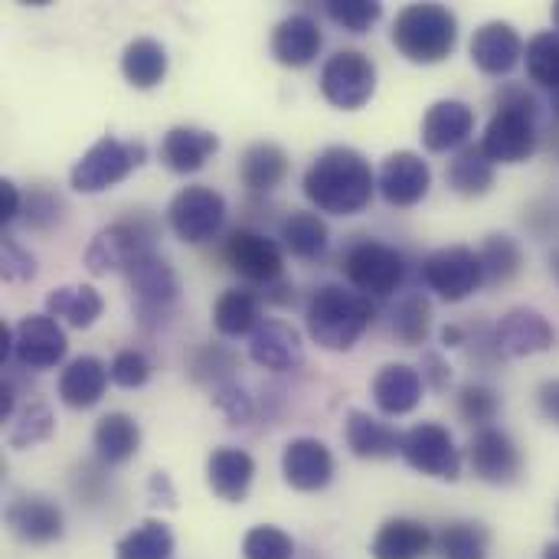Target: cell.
<instances>
[{"mask_svg": "<svg viewBox=\"0 0 559 559\" xmlns=\"http://www.w3.org/2000/svg\"><path fill=\"white\" fill-rule=\"evenodd\" d=\"M213 406H216L233 426H242V423H249V419L255 416L252 396H249L236 380H229V383H223V386L213 390Z\"/></svg>", "mask_w": 559, "mask_h": 559, "instance_id": "obj_49", "label": "cell"}, {"mask_svg": "<svg viewBox=\"0 0 559 559\" xmlns=\"http://www.w3.org/2000/svg\"><path fill=\"white\" fill-rule=\"evenodd\" d=\"M92 445L102 465H124L141 449V426L128 413H108L92 432Z\"/></svg>", "mask_w": 559, "mask_h": 559, "instance_id": "obj_29", "label": "cell"}, {"mask_svg": "<svg viewBox=\"0 0 559 559\" xmlns=\"http://www.w3.org/2000/svg\"><path fill=\"white\" fill-rule=\"evenodd\" d=\"M442 559H488V531L481 524H449L439 537Z\"/></svg>", "mask_w": 559, "mask_h": 559, "instance_id": "obj_42", "label": "cell"}, {"mask_svg": "<svg viewBox=\"0 0 559 559\" xmlns=\"http://www.w3.org/2000/svg\"><path fill=\"white\" fill-rule=\"evenodd\" d=\"M475 131V108L459 98H442L429 105L423 118V144L432 154H445L462 147Z\"/></svg>", "mask_w": 559, "mask_h": 559, "instance_id": "obj_20", "label": "cell"}, {"mask_svg": "<svg viewBox=\"0 0 559 559\" xmlns=\"http://www.w3.org/2000/svg\"><path fill=\"white\" fill-rule=\"evenodd\" d=\"M429 187H432V170L416 151H393L377 174V190L390 206H403V210L416 206L426 200Z\"/></svg>", "mask_w": 559, "mask_h": 559, "instance_id": "obj_14", "label": "cell"}, {"mask_svg": "<svg viewBox=\"0 0 559 559\" xmlns=\"http://www.w3.org/2000/svg\"><path fill=\"white\" fill-rule=\"evenodd\" d=\"M108 377L111 373L98 357H75L59 373V400L69 409H92L105 396Z\"/></svg>", "mask_w": 559, "mask_h": 559, "instance_id": "obj_28", "label": "cell"}, {"mask_svg": "<svg viewBox=\"0 0 559 559\" xmlns=\"http://www.w3.org/2000/svg\"><path fill=\"white\" fill-rule=\"evenodd\" d=\"M108 373H111V383L115 386L138 390V386H144L151 380V360L141 350H121V354H115Z\"/></svg>", "mask_w": 559, "mask_h": 559, "instance_id": "obj_48", "label": "cell"}, {"mask_svg": "<svg viewBox=\"0 0 559 559\" xmlns=\"http://www.w3.org/2000/svg\"><path fill=\"white\" fill-rule=\"evenodd\" d=\"M459 16L445 3H409L393 20V46L416 66H436L455 52Z\"/></svg>", "mask_w": 559, "mask_h": 559, "instance_id": "obj_3", "label": "cell"}, {"mask_svg": "<svg viewBox=\"0 0 559 559\" xmlns=\"http://www.w3.org/2000/svg\"><path fill=\"white\" fill-rule=\"evenodd\" d=\"M478 259H481V269H485V282H488V285H504V282H511V278L521 272V265H524V252H521L518 239L508 236V233H491V236L485 239Z\"/></svg>", "mask_w": 559, "mask_h": 559, "instance_id": "obj_37", "label": "cell"}, {"mask_svg": "<svg viewBox=\"0 0 559 559\" xmlns=\"http://www.w3.org/2000/svg\"><path fill=\"white\" fill-rule=\"evenodd\" d=\"M23 216L26 226L36 233H49L59 219H62V200L59 193H52L49 187H33L23 200Z\"/></svg>", "mask_w": 559, "mask_h": 559, "instance_id": "obj_47", "label": "cell"}, {"mask_svg": "<svg viewBox=\"0 0 559 559\" xmlns=\"http://www.w3.org/2000/svg\"><path fill=\"white\" fill-rule=\"evenodd\" d=\"M347 445L357 459H396L403 455V432L373 419L364 409H350L344 423Z\"/></svg>", "mask_w": 559, "mask_h": 559, "instance_id": "obj_27", "label": "cell"}, {"mask_svg": "<svg viewBox=\"0 0 559 559\" xmlns=\"http://www.w3.org/2000/svg\"><path fill=\"white\" fill-rule=\"evenodd\" d=\"M167 223H170L177 239H183L190 246H200V242L213 239L223 229L226 200H223V193H216L206 183L183 187L167 206Z\"/></svg>", "mask_w": 559, "mask_h": 559, "instance_id": "obj_9", "label": "cell"}, {"mask_svg": "<svg viewBox=\"0 0 559 559\" xmlns=\"http://www.w3.org/2000/svg\"><path fill=\"white\" fill-rule=\"evenodd\" d=\"M305 197L314 203V210L331 216H354L370 206L377 177L370 160L344 144H334L321 151L311 167L305 170Z\"/></svg>", "mask_w": 559, "mask_h": 559, "instance_id": "obj_1", "label": "cell"}, {"mask_svg": "<svg viewBox=\"0 0 559 559\" xmlns=\"http://www.w3.org/2000/svg\"><path fill=\"white\" fill-rule=\"evenodd\" d=\"M403 462L439 481H455L462 475V452L455 449L452 432L439 423H419L403 432Z\"/></svg>", "mask_w": 559, "mask_h": 559, "instance_id": "obj_10", "label": "cell"}, {"mask_svg": "<svg viewBox=\"0 0 559 559\" xmlns=\"http://www.w3.org/2000/svg\"><path fill=\"white\" fill-rule=\"evenodd\" d=\"M423 282L429 292H436L442 301L459 305L468 295H475L485 285V269L475 249L468 246H445L426 255L423 262Z\"/></svg>", "mask_w": 559, "mask_h": 559, "instance_id": "obj_8", "label": "cell"}, {"mask_svg": "<svg viewBox=\"0 0 559 559\" xmlns=\"http://www.w3.org/2000/svg\"><path fill=\"white\" fill-rule=\"evenodd\" d=\"M442 344H445V347H462V344H468V341H465V331H462L459 324H449V328L442 331Z\"/></svg>", "mask_w": 559, "mask_h": 559, "instance_id": "obj_56", "label": "cell"}, {"mask_svg": "<svg viewBox=\"0 0 559 559\" xmlns=\"http://www.w3.org/2000/svg\"><path fill=\"white\" fill-rule=\"evenodd\" d=\"M321 92L334 108L357 111L377 92V66L360 49H337L321 69Z\"/></svg>", "mask_w": 559, "mask_h": 559, "instance_id": "obj_7", "label": "cell"}, {"mask_svg": "<svg viewBox=\"0 0 559 559\" xmlns=\"http://www.w3.org/2000/svg\"><path fill=\"white\" fill-rule=\"evenodd\" d=\"M102 295L92 285H62L49 292L46 298V314L56 321H66L72 328H92L102 318Z\"/></svg>", "mask_w": 559, "mask_h": 559, "instance_id": "obj_33", "label": "cell"}, {"mask_svg": "<svg viewBox=\"0 0 559 559\" xmlns=\"http://www.w3.org/2000/svg\"><path fill=\"white\" fill-rule=\"evenodd\" d=\"M0 272L7 282H29V278H36V259L16 239H3L0 242Z\"/></svg>", "mask_w": 559, "mask_h": 559, "instance_id": "obj_50", "label": "cell"}, {"mask_svg": "<svg viewBox=\"0 0 559 559\" xmlns=\"http://www.w3.org/2000/svg\"><path fill=\"white\" fill-rule=\"evenodd\" d=\"M449 183L459 197H485L495 183V164L481 151V144H465L449 164Z\"/></svg>", "mask_w": 559, "mask_h": 559, "instance_id": "obj_36", "label": "cell"}, {"mask_svg": "<svg viewBox=\"0 0 559 559\" xmlns=\"http://www.w3.org/2000/svg\"><path fill=\"white\" fill-rule=\"evenodd\" d=\"M501 409V396L485 386V383H468L459 390V416L468 423V426H478V429H488V423H495Z\"/></svg>", "mask_w": 559, "mask_h": 559, "instance_id": "obj_44", "label": "cell"}, {"mask_svg": "<svg viewBox=\"0 0 559 559\" xmlns=\"http://www.w3.org/2000/svg\"><path fill=\"white\" fill-rule=\"evenodd\" d=\"M554 341H557L554 324L534 308H511L495 328V344H498L501 357L544 354L554 347Z\"/></svg>", "mask_w": 559, "mask_h": 559, "instance_id": "obj_17", "label": "cell"}, {"mask_svg": "<svg viewBox=\"0 0 559 559\" xmlns=\"http://www.w3.org/2000/svg\"><path fill=\"white\" fill-rule=\"evenodd\" d=\"M69 350L66 331L49 314H26L13 328V357L26 370H52Z\"/></svg>", "mask_w": 559, "mask_h": 559, "instance_id": "obj_13", "label": "cell"}, {"mask_svg": "<svg viewBox=\"0 0 559 559\" xmlns=\"http://www.w3.org/2000/svg\"><path fill=\"white\" fill-rule=\"evenodd\" d=\"M121 72L134 88H157L167 75V49L151 36H138L121 52Z\"/></svg>", "mask_w": 559, "mask_h": 559, "instance_id": "obj_32", "label": "cell"}, {"mask_svg": "<svg viewBox=\"0 0 559 559\" xmlns=\"http://www.w3.org/2000/svg\"><path fill=\"white\" fill-rule=\"evenodd\" d=\"M124 275H128L131 295L138 298L141 314H164L180 298V278L170 269V262L160 259L157 252L141 255Z\"/></svg>", "mask_w": 559, "mask_h": 559, "instance_id": "obj_15", "label": "cell"}, {"mask_svg": "<svg viewBox=\"0 0 559 559\" xmlns=\"http://www.w3.org/2000/svg\"><path fill=\"white\" fill-rule=\"evenodd\" d=\"M16 416V393H13V383L3 380L0 383V423H10Z\"/></svg>", "mask_w": 559, "mask_h": 559, "instance_id": "obj_55", "label": "cell"}, {"mask_svg": "<svg viewBox=\"0 0 559 559\" xmlns=\"http://www.w3.org/2000/svg\"><path fill=\"white\" fill-rule=\"evenodd\" d=\"M537 403H540V413L559 426V380H547L540 390H537Z\"/></svg>", "mask_w": 559, "mask_h": 559, "instance_id": "obj_54", "label": "cell"}, {"mask_svg": "<svg viewBox=\"0 0 559 559\" xmlns=\"http://www.w3.org/2000/svg\"><path fill=\"white\" fill-rule=\"evenodd\" d=\"M373 318H377L373 298H367L357 288L324 285L308 301V334L318 347L334 354L354 350V344L364 337Z\"/></svg>", "mask_w": 559, "mask_h": 559, "instance_id": "obj_2", "label": "cell"}, {"mask_svg": "<svg viewBox=\"0 0 559 559\" xmlns=\"http://www.w3.org/2000/svg\"><path fill=\"white\" fill-rule=\"evenodd\" d=\"M7 527L16 540L33 544V547H46L52 540L62 537V511L49 501V498H16L7 508Z\"/></svg>", "mask_w": 559, "mask_h": 559, "instance_id": "obj_24", "label": "cell"}, {"mask_svg": "<svg viewBox=\"0 0 559 559\" xmlns=\"http://www.w3.org/2000/svg\"><path fill=\"white\" fill-rule=\"evenodd\" d=\"M282 475L295 491H324L334 478V455L321 439H292L282 452Z\"/></svg>", "mask_w": 559, "mask_h": 559, "instance_id": "obj_18", "label": "cell"}, {"mask_svg": "<svg viewBox=\"0 0 559 559\" xmlns=\"http://www.w3.org/2000/svg\"><path fill=\"white\" fill-rule=\"evenodd\" d=\"M242 557L246 559H295V544L285 531L272 524H259L246 534L242 540Z\"/></svg>", "mask_w": 559, "mask_h": 559, "instance_id": "obj_45", "label": "cell"}, {"mask_svg": "<svg viewBox=\"0 0 559 559\" xmlns=\"http://www.w3.org/2000/svg\"><path fill=\"white\" fill-rule=\"evenodd\" d=\"M324 46V36H321V26L314 16L308 13H292L285 16L275 33H272V56L278 66H288V69H305L318 59Z\"/></svg>", "mask_w": 559, "mask_h": 559, "instance_id": "obj_22", "label": "cell"}, {"mask_svg": "<svg viewBox=\"0 0 559 559\" xmlns=\"http://www.w3.org/2000/svg\"><path fill=\"white\" fill-rule=\"evenodd\" d=\"M432 550V534L426 524L413 521V518H393L386 521L377 537L370 554L373 559H423Z\"/></svg>", "mask_w": 559, "mask_h": 559, "instance_id": "obj_30", "label": "cell"}, {"mask_svg": "<svg viewBox=\"0 0 559 559\" xmlns=\"http://www.w3.org/2000/svg\"><path fill=\"white\" fill-rule=\"evenodd\" d=\"M174 534L164 521H144L115 547V559H170Z\"/></svg>", "mask_w": 559, "mask_h": 559, "instance_id": "obj_38", "label": "cell"}, {"mask_svg": "<svg viewBox=\"0 0 559 559\" xmlns=\"http://www.w3.org/2000/svg\"><path fill=\"white\" fill-rule=\"evenodd\" d=\"M426 380L416 367L409 364H386L373 377V403L386 416H406L423 403Z\"/></svg>", "mask_w": 559, "mask_h": 559, "instance_id": "obj_25", "label": "cell"}, {"mask_svg": "<svg viewBox=\"0 0 559 559\" xmlns=\"http://www.w3.org/2000/svg\"><path fill=\"white\" fill-rule=\"evenodd\" d=\"M147 151L141 141H118L111 134L98 138L72 167L69 183L75 193H105L121 183L131 170L144 164Z\"/></svg>", "mask_w": 559, "mask_h": 559, "instance_id": "obj_4", "label": "cell"}, {"mask_svg": "<svg viewBox=\"0 0 559 559\" xmlns=\"http://www.w3.org/2000/svg\"><path fill=\"white\" fill-rule=\"evenodd\" d=\"M550 105H554V115H557V118H559V88H557V92H554V102H550Z\"/></svg>", "mask_w": 559, "mask_h": 559, "instance_id": "obj_58", "label": "cell"}, {"mask_svg": "<svg viewBox=\"0 0 559 559\" xmlns=\"http://www.w3.org/2000/svg\"><path fill=\"white\" fill-rule=\"evenodd\" d=\"M252 478H255V462L242 449L223 445V449H213V455L206 459V481H210L213 495L226 504L246 501Z\"/></svg>", "mask_w": 559, "mask_h": 559, "instance_id": "obj_26", "label": "cell"}, {"mask_svg": "<svg viewBox=\"0 0 559 559\" xmlns=\"http://www.w3.org/2000/svg\"><path fill=\"white\" fill-rule=\"evenodd\" d=\"M219 151V134L197 128V124H177L160 141V164L174 174H197L206 167V160Z\"/></svg>", "mask_w": 559, "mask_h": 559, "instance_id": "obj_23", "label": "cell"}, {"mask_svg": "<svg viewBox=\"0 0 559 559\" xmlns=\"http://www.w3.org/2000/svg\"><path fill=\"white\" fill-rule=\"evenodd\" d=\"M154 223L147 216L118 219L105 229H98L85 249V269L92 275H111L128 272L141 255L154 252Z\"/></svg>", "mask_w": 559, "mask_h": 559, "instance_id": "obj_5", "label": "cell"}, {"mask_svg": "<svg viewBox=\"0 0 559 559\" xmlns=\"http://www.w3.org/2000/svg\"><path fill=\"white\" fill-rule=\"evenodd\" d=\"M52 429H56V419H52L49 406H46V403H26V406L13 416L10 432H7V442H10L13 449H29V445L46 442V439L52 436Z\"/></svg>", "mask_w": 559, "mask_h": 559, "instance_id": "obj_41", "label": "cell"}, {"mask_svg": "<svg viewBox=\"0 0 559 559\" xmlns=\"http://www.w3.org/2000/svg\"><path fill=\"white\" fill-rule=\"evenodd\" d=\"M23 193L13 180H0V223L10 226L20 213H23Z\"/></svg>", "mask_w": 559, "mask_h": 559, "instance_id": "obj_52", "label": "cell"}, {"mask_svg": "<svg viewBox=\"0 0 559 559\" xmlns=\"http://www.w3.org/2000/svg\"><path fill=\"white\" fill-rule=\"evenodd\" d=\"M429 331H432V305L426 295H406L396 311H393V334L400 344L406 347H419L429 341Z\"/></svg>", "mask_w": 559, "mask_h": 559, "instance_id": "obj_39", "label": "cell"}, {"mask_svg": "<svg viewBox=\"0 0 559 559\" xmlns=\"http://www.w3.org/2000/svg\"><path fill=\"white\" fill-rule=\"evenodd\" d=\"M249 357L272 373H288L305 364V344L292 324L262 321L255 328V334L249 337Z\"/></svg>", "mask_w": 559, "mask_h": 559, "instance_id": "obj_21", "label": "cell"}, {"mask_svg": "<svg viewBox=\"0 0 559 559\" xmlns=\"http://www.w3.org/2000/svg\"><path fill=\"white\" fill-rule=\"evenodd\" d=\"M468 462H472L475 475L488 485H511V481H518V475L524 468L514 439L495 426L475 432V439L468 445Z\"/></svg>", "mask_w": 559, "mask_h": 559, "instance_id": "obj_16", "label": "cell"}, {"mask_svg": "<svg viewBox=\"0 0 559 559\" xmlns=\"http://www.w3.org/2000/svg\"><path fill=\"white\" fill-rule=\"evenodd\" d=\"M324 10L347 33H367L383 16V7L377 0H328Z\"/></svg>", "mask_w": 559, "mask_h": 559, "instance_id": "obj_46", "label": "cell"}, {"mask_svg": "<svg viewBox=\"0 0 559 559\" xmlns=\"http://www.w3.org/2000/svg\"><path fill=\"white\" fill-rule=\"evenodd\" d=\"M524 62H527V75L531 82L544 85V88H559V33L547 29L537 33L527 49H524Z\"/></svg>", "mask_w": 559, "mask_h": 559, "instance_id": "obj_40", "label": "cell"}, {"mask_svg": "<svg viewBox=\"0 0 559 559\" xmlns=\"http://www.w3.org/2000/svg\"><path fill=\"white\" fill-rule=\"evenodd\" d=\"M262 324L259 318V295L249 288H229L216 298L213 305V328L223 337H242V334H255V328Z\"/></svg>", "mask_w": 559, "mask_h": 559, "instance_id": "obj_34", "label": "cell"}, {"mask_svg": "<svg viewBox=\"0 0 559 559\" xmlns=\"http://www.w3.org/2000/svg\"><path fill=\"white\" fill-rule=\"evenodd\" d=\"M550 16H554V23H557V29H559V0L554 3V10H550Z\"/></svg>", "mask_w": 559, "mask_h": 559, "instance_id": "obj_59", "label": "cell"}, {"mask_svg": "<svg viewBox=\"0 0 559 559\" xmlns=\"http://www.w3.org/2000/svg\"><path fill=\"white\" fill-rule=\"evenodd\" d=\"M233 370H236V354L226 350L223 344H206L193 354V364H190V377L197 383H210L213 390L229 383L233 380Z\"/></svg>", "mask_w": 559, "mask_h": 559, "instance_id": "obj_43", "label": "cell"}, {"mask_svg": "<svg viewBox=\"0 0 559 559\" xmlns=\"http://www.w3.org/2000/svg\"><path fill=\"white\" fill-rule=\"evenodd\" d=\"M147 491H151V504L177 508V495H174V485H170L167 472H154L151 481H147Z\"/></svg>", "mask_w": 559, "mask_h": 559, "instance_id": "obj_53", "label": "cell"}, {"mask_svg": "<svg viewBox=\"0 0 559 559\" xmlns=\"http://www.w3.org/2000/svg\"><path fill=\"white\" fill-rule=\"evenodd\" d=\"M423 380L432 386V390H445L449 383H452V367L442 360V354H436V350H426L423 354Z\"/></svg>", "mask_w": 559, "mask_h": 559, "instance_id": "obj_51", "label": "cell"}, {"mask_svg": "<svg viewBox=\"0 0 559 559\" xmlns=\"http://www.w3.org/2000/svg\"><path fill=\"white\" fill-rule=\"evenodd\" d=\"M229 269L255 285H275L282 278V246L255 229H236L223 249Z\"/></svg>", "mask_w": 559, "mask_h": 559, "instance_id": "obj_12", "label": "cell"}, {"mask_svg": "<svg viewBox=\"0 0 559 559\" xmlns=\"http://www.w3.org/2000/svg\"><path fill=\"white\" fill-rule=\"evenodd\" d=\"M285 174H288V154L272 141L249 144L239 160V177L252 193H272L285 180Z\"/></svg>", "mask_w": 559, "mask_h": 559, "instance_id": "obj_31", "label": "cell"}, {"mask_svg": "<svg viewBox=\"0 0 559 559\" xmlns=\"http://www.w3.org/2000/svg\"><path fill=\"white\" fill-rule=\"evenodd\" d=\"M544 559H559V544H550V547L544 550Z\"/></svg>", "mask_w": 559, "mask_h": 559, "instance_id": "obj_57", "label": "cell"}, {"mask_svg": "<svg viewBox=\"0 0 559 559\" xmlns=\"http://www.w3.org/2000/svg\"><path fill=\"white\" fill-rule=\"evenodd\" d=\"M344 275L367 298H386V295H393L403 285V278H406V259H403V252H396L386 242L364 239V242H357V246L347 249V255H344Z\"/></svg>", "mask_w": 559, "mask_h": 559, "instance_id": "obj_6", "label": "cell"}, {"mask_svg": "<svg viewBox=\"0 0 559 559\" xmlns=\"http://www.w3.org/2000/svg\"><path fill=\"white\" fill-rule=\"evenodd\" d=\"M328 223L311 213V210H295L282 219V229H278V239H282V249L298 255V259H318L324 255L328 249Z\"/></svg>", "mask_w": 559, "mask_h": 559, "instance_id": "obj_35", "label": "cell"}, {"mask_svg": "<svg viewBox=\"0 0 559 559\" xmlns=\"http://www.w3.org/2000/svg\"><path fill=\"white\" fill-rule=\"evenodd\" d=\"M524 39L521 33L504 23V20H488L475 29L472 36V62L485 72V75H508L518 69V62L524 59Z\"/></svg>", "mask_w": 559, "mask_h": 559, "instance_id": "obj_19", "label": "cell"}, {"mask_svg": "<svg viewBox=\"0 0 559 559\" xmlns=\"http://www.w3.org/2000/svg\"><path fill=\"white\" fill-rule=\"evenodd\" d=\"M481 151L491 164H524L537 151V115L521 108H498L485 128Z\"/></svg>", "mask_w": 559, "mask_h": 559, "instance_id": "obj_11", "label": "cell"}]
</instances>
